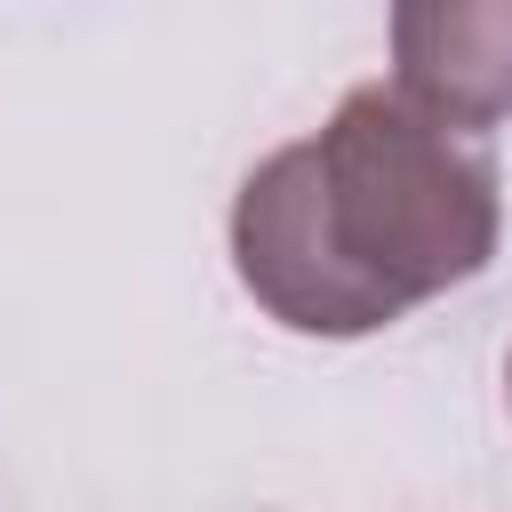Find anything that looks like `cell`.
<instances>
[{"label":"cell","mask_w":512,"mask_h":512,"mask_svg":"<svg viewBox=\"0 0 512 512\" xmlns=\"http://www.w3.org/2000/svg\"><path fill=\"white\" fill-rule=\"evenodd\" d=\"M504 184L480 136L400 88H352L320 136L280 144L232 200V272L296 336H376L488 272Z\"/></svg>","instance_id":"obj_1"},{"label":"cell","mask_w":512,"mask_h":512,"mask_svg":"<svg viewBox=\"0 0 512 512\" xmlns=\"http://www.w3.org/2000/svg\"><path fill=\"white\" fill-rule=\"evenodd\" d=\"M504 384H512V360H504Z\"/></svg>","instance_id":"obj_3"},{"label":"cell","mask_w":512,"mask_h":512,"mask_svg":"<svg viewBox=\"0 0 512 512\" xmlns=\"http://www.w3.org/2000/svg\"><path fill=\"white\" fill-rule=\"evenodd\" d=\"M392 88L464 136L512 120V0H392Z\"/></svg>","instance_id":"obj_2"}]
</instances>
